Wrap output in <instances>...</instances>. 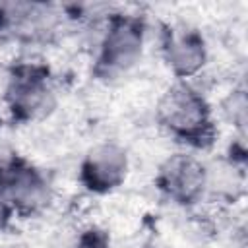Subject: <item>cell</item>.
Instances as JSON below:
<instances>
[{"label": "cell", "mask_w": 248, "mask_h": 248, "mask_svg": "<svg viewBox=\"0 0 248 248\" xmlns=\"http://www.w3.org/2000/svg\"><path fill=\"white\" fill-rule=\"evenodd\" d=\"M157 118L163 128L182 141L203 145L211 140L213 126L205 101L188 85H172L157 105Z\"/></svg>", "instance_id": "cell-1"}, {"label": "cell", "mask_w": 248, "mask_h": 248, "mask_svg": "<svg viewBox=\"0 0 248 248\" xmlns=\"http://www.w3.org/2000/svg\"><path fill=\"white\" fill-rule=\"evenodd\" d=\"M159 188L176 203H194L207 190V169L192 155L176 153L161 165Z\"/></svg>", "instance_id": "cell-2"}, {"label": "cell", "mask_w": 248, "mask_h": 248, "mask_svg": "<svg viewBox=\"0 0 248 248\" xmlns=\"http://www.w3.org/2000/svg\"><path fill=\"white\" fill-rule=\"evenodd\" d=\"M141 46H143L141 25L134 19H116L108 27L101 43L99 68L105 70L108 76L126 72L140 60Z\"/></svg>", "instance_id": "cell-3"}, {"label": "cell", "mask_w": 248, "mask_h": 248, "mask_svg": "<svg viewBox=\"0 0 248 248\" xmlns=\"http://www.w3.org/2000/svg\"><path fill=\"white\" fill-rule=\"evenodd\" d=\"M128 172V155L116 143H99L87 151L81 163V182L91 192H110L118 188Z\"/></svg>", "instance_id": "cell-4"}, {"label": "cell", "mask_w": 248, "mask_h": 248, "mask_svg": "<svg viewBox=\"0 0 248 248\" xmlns=\"http://www.w3.org/2000/svg\"><path fill=\"white\" fill-rule=\"evenodd\" d=\"M0 196L4 202L21 213H33L41 209L48 200V184L39 170L14 165L0 169Z\"/></svg>", "instance_id": "cell-5"}, {"label": "cell", "mask_w": 248, "mask_h": 248, "mask_svg": "<svg viewBox=\"0 0 248 248\" xmlns=\"http://www.w3.org/2000/svg\"><path fill=\"white\" fill-rule=\"evenodd\" d=\"M8 103L16 116L35 120L54 108V93L41 76L16 78L8 89Z\"/></svg>", "instance_id": "cell-6"}, {"label": "cell", "mask_w": 248, "mask_h": 248, "mask_svg": "<svg viewBox=\"0 0 248 248\" xmlns=\"http://www.w3.org/2000/svg\"><path fill=\"white\" fill-rule=\"evenodd\" d=\"M165 58L169 68L178 78H190L198 74L207 58L203 39L194 31L174 33L165 45Z\"/></svg>", "instance_id": "cell-7"}, {"label": "cell", "mask_w": 248, "mask_h": 248, "mask_svg": "<svg viewBox=\"0 0 248 248\" xmlns=\"http://www.w3.org/2000/svg\"><path fill=\"white\" fill-rule=\"evenodd\" d=\"M246 108H248V103H246L244 91H234L223 105V110H225L227 118L236 128H244V124H246Z\"/></svg>", "instance_id": "cell-8"}, {"label": "cell", "mask_w": 248, "mask_h": 248, "mask_svg": "<svg viewBox=\"0 0 248 248\" xmlns=\"http://www.w3.org/2000/svg\"><path fill=\"white\" fill-rule=\"evenodd\" d=\"M74 248H110V246H108L107 238H105L101 232L89 231V232H83V234L78 238V242H76Z\"/></svg>", "instance_id": "cell-9"}, {"label": "cell", "mask_w": 248, "mask_h": 248, "mask_svg": "<svg viewBox=\"0 0 248 248\" xmlns=\"http://www.w3.org/2000/svg\"><path fill=\"white\" fill-rule=\"evenodd\" d=\"M10 215H12V207L4 202V198L0 196V232L8 227V223H10Z\"/></svg>", "instance_id": "cell-10"}, {"label": "cell", "mask_w": 248, "mask_h": 248, "mask_svg": "<svg viewBox=\"0 0 248 248\" xmlns=\"http://www.w3.org/2000/svg\"><path fill=\"white\" fill-rule=\"evenodd\" d=\"M4 248H33V246H29L25 242H12V244H6Z\"/></svg>", "instance_id": "cell-11"}]
</instances>
